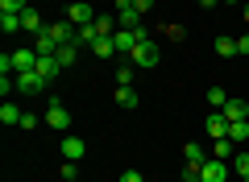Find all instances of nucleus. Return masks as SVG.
I'll use <instances>...</instances> for the list:
<instances>
[{
    "label": "nucleus",
    "instance_id": "obj_17",
    "mask_svg": "<svg viewBox=\"0 0 249 182\" xmlns=\"http://www.w3.org/2000/svg\"><path fill=\"white\" fill-rule=\"evenodd\" d=\"M21 116H25V112H21L17 104H9V99L0 104V120H4V124H21Z\"/></svg>",
    "mask_w": 249,
    "mask_h": 182
},
{
    "label": "nucleus",
    "instance_id": "obj_3",
    "mask_svg": "<svg viewBox=\"0 0 249 182\" xmlns=\"http://www.w3.org/2000/svg\"><path fill=\"white\" fill-rule=\"evenodd\" d=\"M229 174H232V162H220V157H208L199 165V178L204 182H229Z\"/></svg>",
    "mask_w": 249,
    "mask_h": 182
},
{
    "label": "nucleus",
    "instance_id": "obj_33",
    "mask_svg": "<svg viewBox=\"0 0 249 182\" xmlns=\"http://www.w3.org/2000/svg\"><path fill=\"white\" fill-rule=\"evenodd\" d=\"M237 54H249V33H241V37H237Z\"/></svg>",
    "mask_w": 249,
    "mask_h": 182
},
{
    "label": "nucleus",
    "instance_id": "obj_11",
    "mask_svg": "<svg viewBox=\"0 0 249 182\" xmlns=\"http://www.w3.org/2000/svg\"><path fill=\"white\" fill-rule=\"evenodd\" d=\"M34 50H37V58H54V54H58L62 46L54 42V33H50V29H46L42 37H34Z\"/></svg>",
    "mask_w": 249,
    "mask_h": 182
},
{
    "label": "nucleus",
    "instance_id": "obj_1",
    "mask_svg": "<svg viewBox=\"0 0 249 182\" xmlns=\"http://www.w3.org/2000/svg\"><path fill=\"white\" fill-rule=\"evenodd\" d=\"M129 62H133L137 70H154V66L162 62V50H158V46L150 42V37H145L142 46H133V54H129Z\"/></svg>",
    "mask_w": 249,
    "mask_h": 182
},
{
    "label": "nucleus",
    "instance_id": "obj_6",
    "mask_svg": "<svg viewBox=\"0 0 249 182\" xmlns=\"http://www.w3.org/2000/svg\"><path fill=\"white\" fill-rule=\"evenodd\" d=\"M208 137H212V141L229 137V116H224L220 108H212V112H208Z\"/></svg>",
    "mask_w": 249,
    "mask_h": 182
},
{
    "label": "nucleus",
    "instance_id": "obj_22",
    "mask_svg": "<svg viewBox=\"0 0 249 182\" xmlns=\"http://www.w3.org/2000/svg\"><path fill=\"white\" fill-rule=\"evenodd\" d=\"M162 37H166V42H183V37H187V29L178 25V21H166V25H162Z\"/></svg>",
    "mask_w": 249,
    "mask_h": 182
},
{
    "label": "nucleus",
    "instance_id": "obj_38",
    "mask_svg": "<svg viewBox=\"0 0 249 182\" xmlns=\"http://www.w3.org/2000/svg\"><path fill=\"white\" fill-rule=\"evenodd\" d=\"M241 182H249V178H241Z\"/></svg>",
    "mask_w": 249,
    "mask_h": 182
},
{
    "label": "nucleus",
    "instance_id": "obj_5",
    "mask_svg": "<svg viewBox=\"0 0 249 182\" xmlns=\"http://www.w3.org/2000/svg\"><path fill=\"white\" fill-rule=\"evenodd\" d=\"M50 33H54L58 46H75V42H79V25H71V21H54Z\"/></svg>",
    "mask_w": 249,
    "mask_h": 182
},
{
    "label": "nucleus",
    "instance_id": "obj_34",
    "mask_svg": "<svg viewBox=\"0 0 249 182\" xmlns=\"http://www.w3.org/2000/svg\"><path fill=\"white\" fill-rule=\"evenodd\" d=\"M216 4H220V0H199V9H216Z\"/></svg>",
    "mask_w": 249,
    "mask_h": 182
},
{
    "label": "nucleus",
    "instance_id": "obj_28",
    "mask_svg": "<svg viewBox=\"0 0 249 182\" xmlns=\"http://www.w3.org/2000/svg\"><path fill=\"white\" fill-rule=\"evenodd\" d=\"M133 62H121V70H116V87H121V83H133Z\"/></svg>",
    "mask_w": 249,
    "mask_h": 182
},
{
    "label": "nucleus",
    "instance_id": "obj_25",
    "mask_svg": "<svg viewBox=\"0 0 249 182\" xmlns=\"http://www.w3.org/2000/svg\"><path fill=\"white\" fill-rule=\"evenodd\" d=\"M25 9H29V0H0V13H17L21 17Z\"/></svg>",
    "mask_w": 249,
    "mask_h": 182
},
{
    "label": "nucleus",
    "instance_id": "obj_37",
    "mask_svg": "<svg viewBox=\"0 0 249 182\" xmlns=\"http://www.w3.org/2000/svg\"><path fill=\"white\" fill-rule=\"evenodd\" d=\"M229 4H241V0H229Z\"/></svg>",
    "mask_w": 249,
    "mask_h": 182
},
{
    "label": "nucleus",
    "instance_id": "obj_23",
    "mask_svg": "<svg viewBox=\"0 0 249 182\" xmlns=\"http://www.w3.org/2000/svg\"><path fill=\"white\" fill-rule=\"evenodd\" d=\"M0 29H4V33H17V29H21V17H17V13H0Z\"/></svg>",
    "mask_w": 249,
    "mask_h": 182
},
{
    "label": "nucleus",
    "instance_id": "obj_18",
    "mask_svg": "<svg viewBox=\"0 0 249 182\" xmlns=\"http://www.w3.org/2000/svg\"><path fill=\"white\" fill-rule=\"evenodd\" d=\"M91 54H100V58H112V54H116V42H112V37H96V42H91Z\"/></svg>",
    "mask_w": 249,
    "mask_h": 182
},
{
    "label": "nucleus",
    "instance_id": "obj_30",
    "mask_svg": "<svg viewBox=\"0 0 249 182\" xmlns=\"http://www.w3.org/2000/svg\"><path fill=\"white\" fill-rule=\"evenodd\" d=\"M183 182H204V178H199V165H187V170H183Z\"/></svg>",
    "mask_w": 249,
    "mask_h": 182
},
{
    "label": "nucleus",
    "instance_id": "obj_14",
    "mask_svg": "<svg viewBox=\"0 0 249 182\" xmlns=\"http://www.w3.org/2000/svg\"><path fill=\"white\" fill-rule=\"evenodd\" d=\"M116 104H121V108H137V104H142L137 87L133 83H121V87H116Z\"/></svg>",
    "mask_w": 249,
    "mask_h": 182
},
{
    "label": "nucleus",
    "instance_id": "obj_13",
    "mask_svg": "<svg viewBox=\"0 0 249 182\" xmlns=\"http://www.w3.org/2000/svg\"><path fill=\"white\" fill-rule=\"evenodd\" d=\"M183 157H187V165H204L212 153H208V149L199 145V141H187V145H183Z\"/></svg>",
    "mask_w": 249,
    "mask_h": 182
},
{
    "label": "nucleus",
    "instance_id": "obj_35",
    "mask_svg": "<svg viewBox=\"0 0 249 182\" xmlns=\"http://www.w3.org/2000/svg\"><path fill=\"white\" fill-rule=\"evenodd\" d=\"M241 21H249V4H245V9H241Z\"/></svg>",
    "mask_w": 249,
    "mask_h": 182
},
{
    "label": "nucleus",
    "instance_id": "obj_15",
    "mask_svg": "<svg viewBox=\"0 0 249 182\" xmlns=\"http://www.w3.org/2000/svg\"><path fill=\"white\" fill-rule=\"evenodd\" d=\"M232 153H237V141H229V137L212 141V157H220V162H232Z\"/></svg>",
    "mask_w": 249,
    "mask_h": 182
},
{
    "label": "nucleus",
    "instance_id": "obj_4",
    "mask_svg": "<svg viewBox=\"0 0 249 182\" xmlns=\"http://www.w3.org/2000/svg\"><path fill=\"white\" fill-rule=\"evenodd\" d=\"M13 83H17V91H21V96H42L46 87H50L42 75H37V70H25V75H17Z\"/></svg>",
    "mask_w": 249,
    "mask_h": 182
},
{
    "label": "nucleus",
    "instance_id": "obj_2",
    "mask_svg": "<svg viewBox=\"0 0 249 182\" xmlns=\"http://www.w3.org/2000/svg\"><path fill=\"white\" fill-rule=\"evenodd\" d=\"M46 124H50L54 132H67V129H71V108L62 104V99H50V108H46Z\"/></svg>",
    "mask_w": 249,
    "mask_h": 182
},
{
    "label": "nucleus",
    "instance_id": "obj_19",
    "mask_svg": "<svg viewBox=\"0 0 249 182\" xmlns=\"http://www.w3.org/2000/svg\"><path fill=\"white\" fill-rule=\"evenodd\" d=\"M58 70H62V66H58V58H37V75H42L46 83H50V79L58 75Z\"/></svg>",
    "mask_w": 249,
    "mask_h": 182
},
{
    "label": "nucleus",
    "instance_id": "obj_24",
    "mask_svg": "<svg viewBox=\"0 0 249 182\" xmlns=\"http://www.w3.org/2000/svg\"><path fill=\"white\" fill-rule=\"evenodd\" d=\"M245 137H249V124H245V120L229 124V141H237V145H241V141H245Z\"/></svg>",
    "mask_w": 249,
    "mask_h": 182
},
{
    "label": "nucleus",
    "instance_id": "obj_16",
    "mask_svg": "<svg viewBox=\"0 0 249 182\" xmlns=\"http://www.w3.org/2000/svg\"><path fill=\"white\" fill-rule=\"evenodd\" d=\"M216 54H220V58H232V54H237V37L220 33V37H216Z\"/></svg>",
    "mask_w": 249,
    "mask_h": 182
},
{
    "label": "nucleus",
    "instance_id": "obj_32",
    "mask_svg": "<svg viewBox=\"0 0 249 182\" xmlns=\"http://www.w3.org/2000/svg\"><path fill=\"white\" fill-rule=\"evenodd\" d=\"M133 9H137V13H142V17H145V13L154 9V0H133Z\"/></svg>",
    "mask_w": 249,
    "mask_h": 182
},
{
    "label": "nucleus",
    "instance_id": "obj_8",
    "mask_svg": "<svg viewBox=\"0 0 249 182\" xmlns=\"http://www.w3.org/2000/svg\"><path fill=\"white\" fill-rule=\"evenodd\" d=\"M13 70H17V75L37 70V50H34V46H29V50H13Z\"/></svg>",
    "mask_w": 249,
    "mask_h": 182
},
{
    "label": "nucleus",
    "instance_id": "obj_26",
    "mask_svg": "<svg viewBox=\"0 0 249 182\" xmlns=\"http://www.w3.org/2000/svg\"><path fill=\"white\" fill-rule=\"evenodd\" d=\"M208 104H212V108H224V104H229V91H220V87H208Z\"/></svg>",
    "mask_w": 249,
    "mask_h": 182
},
{
    "label": "nucleus",
    "instance_id": "obj_31",
    "mask_svg": "<svg viewBox=\"0 0 249 182\" xmlns=\"http://www.w3.org/2000/svg\"><path fill=\"white\" fill-rule=\"evenodd\" d=\"M121 182H145L142 170H121Z\"/></svg>",
    "mask_w": 249,
    "mask_h": 182
},
{
    "label": "nucleus",
    "instance_id": "obj_20",
    "mask_svg": "<svg viewBox=\"0 0 249 182\" xmlns=\"http://www.w3.org/2000/svg\"><path fill=\"white\" fill-rule=\"evenodd\" d=\"M232 174H237V178H249V153H245V149L232 153Z\"/></svg>",
    "mask_w": 249,
    "mask_h": 182
},
{
    "label": "nucleus",
    "instance_id": "obj_29",
    "mask_svg": "<svg viewBox=\"0 0 249 182\" xmlns=\"http://www.w3.org/2000/svg\"><path fill=\"white\" fill-rule=\"evenodd\" d=\"M37 124H42V120H37L34 112H25V116H21V124H17V129H37Z\"/></svg>",
    "mask_w": 249,
    "mask_h": 182
},
{
    "label": "nucleus",
    "instance_id": "obj_36",
    "mask_svg": "<svg viewBox=\"0 0 249 182\" xmlns=\"http://www.w3.org/2000/svg\"><path fill=\"white\" fill-rule=\"evenodd\" d=\"M62 182H79V178H62Z\"/></svg>",
    "mask_w": 249,
    "mask_h": 182
},
{
    "label": "nucleus",
    "instance_id": "obj_9",
    "mask_svg": "<svg viewBox=\"0 0 249 182\" xmlns=\"http://www.w3.org/2000/svg\"><path fill=\"white\" fill-rule=\"evenodd\" d=\"M220 112L229 116V124H237V120H249V104H245L241 96H229V104H224Z\"/></svg>",
    "mask_w": 249,
    "mask_h": 182
},
{
    "label": "nucleus",
    "instance_id": "obj_27",
    "mask_svg": "<svg viewBox=\"0 0 249 182\" xmlns=\"http://www.w3.org/2000/svg\"><path fill=\"white\" fill-rule=\"evenodd\" d=\"M96 37H100L96 21H91V25H83V29H79V46H91V42H96Z\"/></svg>",
    "mask_w": 249,
    "mask_h": 182
},
{
    "label": "nucleus",
    "instance_id": "obj_7",
    "mask_svg": "<svg viewBox=\"0 0 249 182\" xmlns=\"http://www.w3.org/2000/svg\"><path fill=\"white\" fill-rule=\"evenodd\" d=\"M67 21H71V25H91V21H96V13H91V4H83V0H75L71 9H67Z\"/></svg>",
    "mask_w": 249,
    "mask_h": 182
},
{
    "label": "nucleus",
    "instance_id": "obj_12",
    "mask_svg": "<svg viewBox=\"0 0 249 182\" xmlns=\"http://www.w3.org/2000/svg\"><path fill=\"white\" fill-rule=\"evenodd\" d=\"M21 29H25V33H34V37H42L46 29H50V25H46V21L37 17L34 9H25V13H21Z\"/></svg>",
    "mask_w": 249,
    "mask_h": 182
},
{
    "label": "nucleus",
    "instance_id": "obj_21",
    "mask_svg": "<svg viewBox=\"0 0 249 182\" xmlns=\"http://www.w3.org/2000/svg\"><path fill=\"white\" fill-rule=\"evenodd\" d=\"M75 54H79V42H75V46H62V50L54 54V58H58V66L67 70V66H75Z\"/></svg>",
    "mask_w": 249,
    "mask_h": 182
},
{
    "label": "nucleus",
    "instance_id": "obj_10",
    "mask_svg": "<svg viewBox=\"0 0 249 182\" xmlns=\"http://www.w3.org/2000/svg\"><path fill=\"white\" fill-rule=\"evenodd\" d=\"M83 153H88L83 137H71V132H67V137H62V157H67V162H79Z\"/></svg>",
    "mask_w": 249,
    "mask_h": 182
}]
</instances>
